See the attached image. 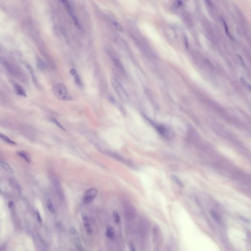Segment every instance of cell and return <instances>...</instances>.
I'll list each match as a JSON object with an SVG mask.
<instances>
[{
	"label": "cell",
	"instance_id": "1",
	"mask_svg": "<svg viewBox=\"0 0 251 251\" xmlns=\"http://www.w3.org/2000/svg\"><path fill=\"white\" fill-rule=\"evenodd\" d=\"M53 92L54 95L59 100L67 101L72 99L67 88L63 83L59 82L55 84L53 87Z\"/></svg>",
	"mask_w": 251,
	"mask_h": 251
},
{
	"label": "cell",
	"instance_id": "2",
	"mask_svg": "<svg viewBox=\"0 0 251 251\" xmlns=\"http://www.w3.org/2000/svg\"><path fill=\"white\" fill-rule=\"evenodd\" d=\"M111 82L112 88L119 98L123 101H128L129 98L128 94L117 78L115 76H111Z\"/></svg>",
	"mask_w": 251,
	"mask_h": 251
},
{
	"label": "cell",
	"instance_id": "3",
	"mask_svg": "<svg viewBox=\"0 0 251 251\" xmlns=\"http://www.w3.org/2000/svg\"><path fill=\"white\" fill-rule=\"evenodd\" d=\"M98 193V190L96 188H91L89 189L83 197V202L86 204L91 203L97 197Z\"/></svg>",
	"mask_w": 251,
	"mask_h": 251
},
{
	"label": "cell",
	"instance_id": "4",
	"mask_svg": "<svg viewBox=\"0 0 251 251\" xmlns=\"http://www.w3.org/2000/svg\"><path fill=\"white\" fill-rule=\"evenodd\" d=\"M61 3H62L63 6L65 7L66 10H67V12L68 13L71 17L72 18L73 20L74 21V23L75 24V25L78 27H79V24L78 19L76 18L73 11H72V7L70 4L69 2L67 1H60Z\"/></svg>",
	"mask_w": 251,
	"mask_h": 251
},
{
	"label": "cell",
	"instance_id": "5",
	"mask_svg": "<svg viewBox=\"0 0 251 251\" xmlns=\"http://www.w3.org/2000/svg\"><path fill=\"white\" fill-rule=\"evenodd\" d=\"M70 232L71 235H72L74 238V242L75 243L76 247L78 248V249L79 250H82V245L81 239L79 237V234L75 228H71L70 229Z\"/></svg>",
	"mask_w": 251,
	"mask_h": 251
},
{
	"label": "cell",
	"instance_id": "6",
	"mask_svg": "<svg viewBox=\"0 0 251 251\" xmlns=\"http://www.w3.org/2000/svg\"><path fill=\"white\" fill-rule=\"evenodd\" d=\"M53 184L55 187V189L56 190V193H57V195L59 196V199L62 200V201H64V193H63L62 186H61L59 182L56 179H53Z\"/></svg>",
	"mask_w": 251,
	"mask_h": 251
},
{
	"label": "cell",
	"instance_id": "7",
	"mask_svg": "<svg viewBox=\"0 0 251 251\" xmlns=\"http://www.w3.org/2000/svg\"><path fill=\"white\" fill-rule=\"evenodd\" d=\"M36 242L37 244V248L39 251H47L46 243L44 239L39 235L37 234L36 235Z\"/></svg>",
	"mask_w": 251,
	"mask_h": 251
},
{
	"label": "cell",
	"instance_id": "8",
	"mask_svg": "<svg viewBox=\"0 0 251 251\" xmlns=\"http://www.w3.org/2000/svg\"><path fill=\"white\" fill-rule=\"evenodd\" d=\"M0 165H1L2 168L8 173H14V170L11 168L10 166L8 164L6 161L2 160H0Z\"/></svg>",
	"mask_w": 251,
	"mask_h": 251
},
{
	"label": "cell",
	"instance_id": "9",
	"mask_svg": "<svg viewBox=\"0 0 251 251\" xmlns=\"http://www.w3.org/2000/svg\"><path fill=\"white\" fill-rule=\"evenodd\" d=\"M106 235L108 238L110 239H113L114 238V230L113 226L108 225L106 227Z\"/></svg>",
	"mask_w": 251,
	"mask_h": 251
},
{
	"label": "cell",
	"instance_id": "10",
	"mask_svg": "<svg viewBox=\"0 0 251 251\" xmlns=\"http://www.w3.org/2000/svg\"><path fill=\"white\" fill-rule=\"evenodd\" d=\"M17 154L23 160H25L28 163H31V160L30 156L27 153L24 151H19L17 152Z\"/></svg>",
	"mask_w": 251,
	"mask_h": 251
},
{
	"label": "cell",
	"instance_id": "11",
	"mask_svg": "<svg viewBox=\"0 0 251 251\" xmlns=\"http://www.w3.org/2000/svg\"><path fill=\"white\" fill-rule=\"evenodd\" d=\"M15 92L19 96H21L23 97H27L26 92L23 88L19 85H14Z\"/></svg>",
	"mask_w": 251,
	"mask_h": 251
},
{
	"label": "cell",
	"instance_id": "12",
	"mask_svg": "<svg viewBox=\"0 0 251 251\" xmlns=\"http://www.w3.org/2000/svg\"><path fill=\"white\" fill-rule=\"evenodd\" d=\"M70 72H71V74L74 76L75 81L76 84L79 86H82V82H81V79L79 78V76L78 75V73L76 71V70L74 68L71 69V70H70Z\"/></svg>",
	"mask_w": 251,
	"mask_h": 251
},
{
	"label": "cell",
	"instance_id": "13",
	"mask_svg": "<svg viewBox=\"0 0 251 251\" xmlns=\"http://www.w3.org/2000/svg\"><path fill=\"white\" fill-rule=\"evenodd\" d=\"M0 139H1V140L3 141L6 142L7 143L9 144L10 145H16L17 144L16 143L14 142L12 140L10 139L9 137L4 135V134L0 133Z\"/></svg>",
	"mask_w": 251,
	"mask_h": 251
},
{
	"label": "cell",
	"instance_id": "14",
	"mask_svg": "<svg viewBox=\"0 0 251 251\" xmlns=\"http://www.w3.org/2000/svg\"><path fill=\"white\" fill-rule=\"evenodd\" d=\"M27 69L29 70V72L30 73V75H31V78H32L33 83L35 84V85L37 86L38 85V82H37V79L36 78V76L34 75L33 68L29 64H27Z\"/></svg>",
	"mask_w": 251,
	"mask_h": 251
},
{
	"label": "cell",
	"instance_id": "15",
	"mask_svg": "<svg viewBox=\"0 0 251 251\" xmlns=\"http://www.w3.org/2000/svg\"><path fill=\"white\" fill-rule=\"evenodd\" d=\"M210 214L212 215V217L213 218V219L216 222L220 223L221 221V218L220 217V215L218 213H216L215 212L212 210L210 212Z\"/></svg>",
	"mask_w": 251,
	"mask_h": 251
},
{
	"label": "cell",
	"instance_id": "16",
	"mask_svg": "<svg viewBox=\"0 0 251 251\" xmlns=\"http://www.w3.org/2000/svg\"><path fill=\"white\" fill-rule=\"evenodd\" d=\"M154 126L155 127V128H156L157 131H158V132H160V134L163 135H165V134H166V130H165V128H164V127H163L162 126L157 125L156 124H155Z\"/></svg>",
	"mask_w": 251,
	"mask_h": 251
},
{
	"label": "cell",
	"instance_id": "17",
	"mask_svg": "<svg viewBox=\"0 0 251 251\" xmlns=\"http://www.w3.org/2000/svg\"><path fill=\"white\" fill-rule=\"evenodd\" d=\"M47 206L48 210L51 213L55 212V207L53 206V203H52V202L50 200H48L47 202Z\"/></svg>",
	"mask_w": 251,
	"mask_h": 251
},
{
	"label": "cell",
	"instance_id": "18",
	"mask_svg": "<svg viewBox=\"0 0 251 251\" xmlns=\"http://www.w3.org/2000/svg\"><path fill=\"white\" fill-rule=\"evenodd\" d=\"M37 65L38 68L40 70H41L42 71H43L45 70L46 68V64L43 60L41 59H38L37 62Z\"/></svg>",
	"mask_w": 251,
	"mask_h": 251
},
{
	"label": "cell",
	"instance_id": "19",
	"mask_svg": "<svg viewBox=\"0 0 251 251\" xmlns=\"http://www.w3.org/2000/svg\"><path fill=\"white\" fill-rule=\"evenodd\" d=\"M84 226H85V229H86V232H88V233H91L92 232V231H93L92 228L90 225L89 221L84 222Z\"/></svg>",
	"mask_w": 251,
	"mask_h": 251
},
{
	"label": "cell",
	"instance_id": "20",
	"mask_svg": "<svg viewBox=\"0 0 251 251\" xmlns=\"http://www.w3.org/2000/svg\"><path fill=\"white\" fill-rule=\"evenodd\" d=\"M0 62L1 63V64H3V65L6 67V68H7V69L8 70H11L10 64H8L7 60L4 58H3V57L1 56H0Z\"/></svg>",
	"mask_w": 251,
	"mask_h": 251
},
{
	"label": "cell",
	"instance_id": "21",
	"mask_svg": "<svg viewBox=\"0 0 251 251\" xmlns=\"http://www.w3.org/2000/svg\"><path fill=\"white\" fill-rule=\"evenodd\" d=\"M112 62L116 67H118L120 69H123V66L121 64L120 61L116 57H113L112 58Z\"/></svg>",
	"mask_w": 251,
	"mask_h": 251
},
{
	"label": "cell",
	"instance_id": "22",
	"mask_svg": "<svg viewBox=\"0 0 251 251\" xmlns=\"http://www.w3.org/2000/svg\"><path fill=\"white\" fill-rule=\"evenodd\" d=\"M112 23H113V25L115 26V27H116V29H117L119 31H121V32L124 31V29H123V27L116 21L112 20Z\"/></svg>",
	"mask_w": 251,
	"mask_h": 251
},
{
	"label": "cell",
	"instance_id": "23",
	"mask_svg": "<svg viewBox=\"0 0 251 251\" xmlns=\"http://www.w3.org/2000/svg\"><path fill=\"white\" fill-rule=\"evenodd\" d=\"M113 217L114 219V221L116 223L119 224L120 222V217L117 212L114 211L113 213Z\"/></svg>",
	"mask_w": 251,
	"mask_h": 251
},
{
	"label": "cell",
	"instance_id": "24",
	"mask_svg": "<svg viewBox=\"0 0 251 251\" xmlns=\"http://www.w3.org/2000/svg\"><path fill=\"white\" fill-rule=\"evenodd\" d=\"M172 179L177 185H179L180 187H183V183L177 177H176V176H172Z\"/></svg>",
	"mask_w": 251,
	"mask_h": 251
},
{
	"label": "cell",
	"instance_id": "25",
	"mask_svg": "<svg viewBox=\"0 0 251 251\" xmlns=\"http://www.w3.org/2000/svg\"><path fill=\"white\" fill-rule=\"evenodd\" d=\"M52 121H53V122L54 124L56 125V126H57V127H59V128H61L62 130L65 131V129L64 128V127H63L61 125V124H60V123H59V122L57 121L56 119H52Z\"/></svg>",
	"mask_w": 251,
	"mask_h": 251
},
{
	"label": "cell",
	"instance_id": "26",
	"mask_svg": "<svg viewBox=\"0 0 251 251\" xmlns=\"http://www.w3.org/2000/svg\"><path fill=\"white\" fill-rule=\"evenodd\" d=\"M223 24H224V26H225V27L226 29V33L228 36H229V37H230L231 38H232V37H231V35H230V33H229V30H228V27L226 26V23L223 20Z\"/></svg>",
	"mask_w": 251,
	"mask_h": 251
},
{
	"label": "cell",
	"instance_id": "27",
	"mask_svg": "<svg viewBox=\"0 0 251 251\" xmlns=\"http://www.w3.org/2000/svg\"><path fill=\"white\" fill-rule=\"evenodd\" d=\"M130 249H131V251H136V250H135V248L134 247V246L132 244L130 245Z\"/></svg>",
	"mask_w": 251,
	"mask_h": 251
},
{
	"label": "cell",
	"instance_id": "28",
	"mask_svg": "<svg viewBox=\"0 0 251 251\" xmlns=\"http://www.w3.org/2000/svg\"><path fill=\"white\" fill-rule=\"evenodd\" d=\"M1 188H0V192H1Z\"/></svg>",
	"mask_w": 251,
	"mask_h": 251
}]
</instances>
